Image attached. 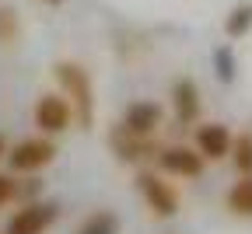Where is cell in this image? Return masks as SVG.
Returning a JSON list of instances; mask_svg holds the SVG:
<instances>
[{
    "label": "cell",
    "mask_w": 252,
    "mask_h": 234,
    "mask_svg": "<svg viewBox=\"0 0 252 234\" xmlns=\"http://www.w3.org/2000/svg\"><path fill=\"white\" fill-rule=\"evenodd\" d=\"M53 74H56V84H60L63 98H67L70 109H74L77 126L91 129L94 126V84H91V74L74 59H60L53 66Z\"/></svg>",
    "instance_id": "obj_1"
},
{
    "label": "cell",
    "mask_w": 252,
    "mask_h": 234,
    "mask_svg": "<svg viewBox=\"0 0 252 234\" xmlns=\"http://www.w3.org/2000/svg\"><path fill=\"white\" fill-rule=\"evenodd\" d=\"M133 182H137V192L144 196L147 210H151L158 220H172V217L179 213L182 199H179L175 185L168 182V175H161L158 168H154V172H151V168H140V172L133 175Z\"/></svg>",
    "instance_id": "obj_2"
},
{
    "label": "cell",
    "mask_w": 252,
    "mask_h": 234,
    "mask_svg": "<svg viewBox=\"0 0 252 234\" xmlns=\"http://www.w3.org/2000/svg\"><path fill=\"white\" fill-rule=\"evenodd\" d=\"M158 172L168 175V178H200L207 172V161L196 147H186V144H172V147H161L154 157Z\"/></svg>",
    "instance_id": "obj_3"
},
{
    "label": "cell",
    "mask_w": 252,
    "mask_h": 234,
    "mask_svg": "<svg viewBox=\"0 0 252 234\" xmlns=\"http://www.w3.org/2000/svg\"><path fill=\"white\" fill-rule=\"evenodd\" d=\"M7 161H11V168L28 175V172H39L46 168V164L56 161V144L49 137H32V140H21L7 150Z\"/></svg>",
    "instance_id": "obj_4"
},
{
    "label": "cell",
    "mask_w": 252,
    "mask_h": 234,
    "mask_svg": "<svg viewBox=\"0 0 252 234\" xmlns=\"http://www.w3.org/2000/svg\"><path fill=\"white\" fill-rule=\"evenodd\" d=\"M231 144H235V133H231L224 122H200V126H196V133H193V147L203 154V161H207V164H220V161H228Z\"/></svg>",
    "instance_id": "obj_5"
},
{
    "label": "cell",
    "mask_w": 252,
    "mask_h": 234,
    "mask_svg": "<svg viewBox=\"0 0 252 234\" xmlns=\"http://www.w3.org/2000/svg\"><path fill=\"white\" fill-rule=\"evenodd\" d=\"M60 220L56 203H21V210L7 220V234H46Z\"/></svg>",
    "instance_id": "obj_6"
},
{
    "label": "cell",
    "mask_w": 252,
    "mask_h": 234,
    "mask_svg": "<svg viewBox=\"0 0 252 234\" xmlns=\"http://www.w3.org/2000/svg\"><path fill=\"white\" fill-rule=\"evenodd\" d=\"M74 122V109L63 94H42L35 102V126L46 133V137H56V133H67Z\"/></svg>",
    "instance_id": "obj_7"
},
{
    "label": "cell",
    "mask_w": 252,
    "mask_h": 234,
    "mask_svg": "<svg viewBox=\"0 0 252 234\" xmlns=\"http://www.w3.org/2000/svg\"><path fill=\"white\" fill-rule=\"evenodd\" d=\"M172 116L179 126H193L200 122L203 116V98H200V88L193 77H179L172 84Z\"/></svg>",
    "instance_id": "obj_8"
},
{
    "label": "cell",
    "mask_w": 252,
    "mask_h": 234,
    "mask_svg": "<svg viewBox=\"0 0 252 234\" xmlns=\"http://www.w3.org/2000/svg\"><path fill=\"white\" fill-rule=\"evenodd\" d=\"M112 150L123 164H144V161H154L158 157V147L154 137H137V133H126L123 126L112 129Z\"/></svg>",
    "instance_id": "obj_9"
},
{
    "label": "cell",
    "mask_w": 252,
    "mask_h": 234,
    "mask_svg": "<svg viewBox=\"0 0 252 234\" xmlns=\"http://www.w3.org/2000/svg\"><path fill=\"white\" fill-rule=\"evenodd\" d=\"M165 122V109L158 102H130L119 119V126L126 133H137V137H154Z\"/></svg>",
    "instance_id": "obj_10"
},
{
    "label": "cell",
    "mask_w": 252,
    "mask_h": 234,
    "mask_svg": "<svg viewBox=\"0 0 252 234\" xmlns=\"http://www.w3.org/2000/svg\"><path fill=\"white\" fill-rule=\"evenodd\" d=\"M224 206H228L231 217L252 220V175H238V182L224 196Z\"/></svg>",
    "instance_id": "obj_11"
},
{
    "label": "cell",
    "mask_w": 252,
    "mask_h": 234,
    "mask_svg": "<svg viewBox=\"0 0 252 234\" xmlns=\"http://www.w3.org/2000/svg\"><path fill=\"white\" fill-rule=\"evenodd\" d=\"M249 31H252V0H242L224 18V35L228 39H245Z\"/></svg>",
    "instance_id": "obj_12"
},
{
    "label": "cell",
    "mask_w": 252,
    "mask_h": 234,
    "mask_svg": "<svg viewBox=\"0 0 252 234\" xmlns=\"http://www.w3.org/2000/svg\"><path fill=\"white\" fill-rule=\"evenodd\" d=\"M228 161H231V168L238 175H252V133H238L235 137Z\"/></svg>",
    "instance_id": "obj_13"
},
{
    "label": "cell",
    "mask_w": 252,
    "mask_h": 234,
    "mask_svg": "<svg viewBox=\"0 0 252 234\" xmlns=\"http://www.w3.org/2000/svg\"><path fill=\"white\" fill-rule=\"evenodd\" d=\"M77 234H119V217L112 210H94L91 217H84Z\"/></svg>",
    "instance_id": "obj_14"
},
{
    "label": "cell",
    "mask_w": 252,
    "mask_h": 234,
    "mask_svg": "<svg viewBox=\"0 0 252 234\" xmlns=\"http://www.w3.org/2000/svg\"><path fill=\"white\" fill-rule=\"evenodd\" d=\"M18 14H14V7H0V46H11L14 39H18Z\"/></svg>",
    "instance_id": "obj_15"
},
{
    "label": "cell",
    "mask_w": 252,
    "mask_h": 234,
    "mask_svg": "<svg viewBox=\"0 0 252 234\" xmlns=\"http://www.w3.org/2000/svg\"><path fill=\"white\" fill-rule=\"evenodd\" d=\"M214 66H217V77L224 81V84H231V81H235V66H238V63H235V56H231V49H228V46H220V49L214 53Z\"/></svg>",
    "instance_id": "obj_16"
},
{
    "label": "cell",
    "mask_w": 252,
    "mask_h": 234,
    "mask_svg": "<svg viewBox=\"0 0 252 234\" xmlns=\"http://www.w3.org/2000/svg\"><path fill=\"white\" fill-rule=\"evenodd\" d=\"M14 199H18V182H14V175H0V206L14 203Z\"/></svg>",
    "instance_id": "obj_17"
},
{
    "label": "cell",
    "mask_w": 252,
    "mask_h": 234,
    "mask_svg": "<svg viewBox=\"0 0 252 234\" xmlns=\"http://www.w3.org/2000/svg\"><path fill=\"white\" fill-rule=\"evenodd\" d=\"M0 157H7V144H4V137H0Z\"/></svg>",
    "instance_id": "obj_18"
},
{
    "label": "cell",
    "mask_w": 252,
    "mask_h": 234,
    "mask_svg": "<svg viewBox=\"0 0 252 234\" xmlns=\"http://www.w3.org/2000/svg\"><path fill=\"white\" fill-rule=\"evenodd\" d=\"M42 4H49V7H60V4H63V0H42Z\"/></svg>",
    "instance_id": "obj_19"
}]
</instances>
